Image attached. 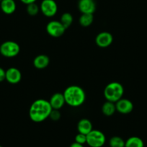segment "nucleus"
Instances as JSON below:
<instances>
[{"instance_id":"nucleus-6","label":"nucleus","mask_w":147,"mask_h":147,"mask_svg":"<svg viewBox=\"0 0 147 147\" xmlns=\"http://www.w3.org/2000/svg\"><path fill=\"white\" fill-rule=\"evenodd\" d=\"M66 29L60 21L52 20L46 25V32L53 37H60L64 34Z\"/></svg>"},{"instance_id":"nucleus-15","label":"nucleus","mask_w":147,"mask_h":147,"mask_svg":"<svg viewBox=\"0 0 147 147\" xmlns=\"http://www.w3.org/2000/svg\"><path fill=\"white\" fill-rule=\"evenodd\" d=\"M0 7L4 14H12L15 11L17 5L14 0H2L0 2Z\"/></svg>"},{"instance_id":"nucleus-4","label":"nucleus","mask_w":147,"mask_h":147,"mask_svg":"<svg viewBox=\"0 0 147 147\" xmlns=\"http://www.w3.org/2000/svg\"><path fill=\"white\" fill-rule=\"evenodd\" d=\"M20 51V47L14 41H9L4 42L2 44L0 45V53L2 56L8 58L14 57L19 54Z\"/></svg>"},{"instance_id":"nucleus-13","label":"nucleus","mask_w":147,"mask_h":147,"mask_svg":"<svg viewBox=\"0 0 147 147\" xmlns=\"http://www.w3.org/2000/svg\"><path fill=\"white\" fill-rule=\"evenodd\" d=\"M50 63V59L46 55H38L33 60V65L35 68L42 70L48 67Z\"/></svg>"},{"instance_id":"nucleus-21","label":"nucleus","mask_w":147,"mask_h":147,"mask_svg":"<svg viewBox=\"0 0 147 147\" xmlns=\"http://www.w3.org/2000/svg\"><path fill=\"white\" fill-rule=\"evenodd\" d=\"M39 10H40V7H38V5L35 2L27 4V8H26L27 14L30 16H33V17L38 14Z\"/></svg>"},{"instance_id":"nucleus-7","label":"nucleus","mask_w":147,"mask_h":147,"mask_svg":"<svg viewBox=\"0 0 147 147\" xmlns=\"http://www.w3.org/2000/svg\"><path fill=\"white\" fill-rule=\"evenodd\" d=\"M40 10L46 17H52L57 13L58 5L55 0H43L40 3Z\"/></svg>"},{"instance_id":"nucleus-18","label":"nucleus","mask_w":147,"mask_h":147,"mask_svg":"<svg viewBox=\"0 0 147 147\" xmlns=\"http://www.w3.org/2000/svg\"><path fill=\"white\" fill-rule=\"evenodd\" d=\"M94 21L93 14H82L79 19V22L81 26L84 27H86L90 26Z\"/></svg>"},{"instance_id":"nucleus-26","label":"nucleus","mask_w":147,"mask_h":147,"mask_svg":"<svg viewBox=\"0 0 147 147\" xmlns=\"http://www.w3.org/2000/svg\"><path fill=\"white\" fill-rule=\"evenodd\" d=\"M69 147H84V146L83 144H80L76 143V142H74V143H72L70 145Z\"/></svg>"},{"instance_id":"nucleus-19","label":"nucleus","mask_w":147,"mask_h":147,"mask_svg":"<svg viewBox=\"0 0 147 147\" xmlns=\"http://www.w3.org/2000/svg\"><path fill=\"white\" fill-rule=\"evenodd\" d=\"M60 22L66 29L69 28L73 22V16L69 12L63 13L60 18Z\"/></svg>"},{"instance_id":"nucleus-9","label":"nucleus","mask_w":147,"mask_h":147,"mask_svg":"<svg viewBox=\"0 0 147 147\" xmlns=\"http://www.w3.org/2000/svg\"><path fill=\"white\" fill-rule=\"evenodd\" d=\"M115 103L116 111L121 114H128L133 110V104L128 99L120 98Z\"/></svg>"},{"instance_id":"nucleus-20","label":"nucleus","mask_w":147,"mask_h":147,"mask_svg":"<svg viewBox=\"0 0 147 147\" xmlns=\"http://www.w3.org/2000/svg\"><path fill=\"white\" fill-rule=\"evenodd\" d=\"M125 142L120 136H112L109 141L110 147H125Z\"/></svg>"},{"instance_id":"nucleus-8","label":"nucleus","mask_w":147,"mask_h":147,"mask_svg":"<svg viewBox=\"0 0 147 147\" xmlns=\"http://www.w3.org/2000/svg\"><path fill=\"white\" fill-rule=\"evenodd\" d=\"M113 42V37L112 34L108 32H99L95 38V43L97 45L102 48H105L110 45Z\"/></svg>"},{"instance_id":"nucleus-27","label":"nucleus","mask_w":147,"mask_h":147,"mask_svg":"<svg viewBox=\"0 0 147 147\" xmlns=\"http://www.w3.org/2000/svg\"><path fill=\"white\" fill-rule=\"evenodd\" d=\"M1 1H2V0H0V2H1Z\"/></svg>"},{"instance_id":"nucleus-28","label":"nucleus","mask_w":147,"mask_h":147,"mask_svg":"<svg viewBox=\"0 0 147 147\" xmlns=\"http://www.w3.org/2000/svg\"><path fill=\"white\" fill-rule=\"evenodd\" d=\"M0 147H3V146H0Z\"/></svg>"},{"instance_id":"nucleus-2","label":"nucleus","mask_w":147,"mask_h":147,"mask_svg":"<svg viewBox=\"0 0 147 147\" xmlns=\"http://www.w3.org/2000/svg\"><path fill=\"white\" fill-rule=\"evenodd\" d=\"M63 94L66 103L71 107L81 106L86 100V93L84 89L75 85L66 88Z\"/></svg>"},{"instance_id":"nucleus-11","label":"nucleus","mask_w":147,"mask_h":147,"mask_svg":"<svg viewBox=\"0 0 147 147\" xmlns=\"http://www.w3.org/2000/svg\"><path fill=\"white\" fill-rule=\"evenodd\" d=\"M78 8L82 14H93L96 10L95 0H79Z\"/></svg>"},{"instance_id":"nucleus-1","label":"nucleus","mask_w":147,"mask_h":147,"mask_svg":"<svg viewBox=\"0 0 147 147\" xmlns=\"http://www.w3.org/2000/svg\"><path fill=\"white\" fill-rule=\"evenodd\" d=\"M49 100L37 99L35 100L29 109V116L31 121L35 123H40L49 118L52 111Z\"/></svg>"},{"instance_id":"nucleus-25","label":"nucleus","mask_w":147,"mask_h":147,"mask_svg":"<svg viewBox=\"0 0 147 147\" xmlns=\"http://www.w3.org/2000/svg\"><path fill=\"white\" fill-rule=\"evenodd\" d=\"M20 1H22V2L23 3V4H31V3H34L37 0H20Z\"/></svg>"},{"instance_id":"nucleus-10","label":"nucleus","mask_w":147,"mask_h":147,"mask_svg":"<svg viewBox=\"0 0 147 147\" xmlns=\"http://www.w3.org/2000/svg\"><path fill=\"white\" fill-rule=\"evenodd\" d=\"M22 79V73L19 69L12 67L6 70L5 80L11 84H17Z\"/></svg>"},{"instance_id":"nucleus-5","label":"nucleus","mask_w":147,"mask_h":147,"mask_svg":"<svg viewBox=\"0 0 147 147\" xmlns=\"http://www.w3.org/2000/svg\"><path fill=\"white\" fill-rule=\"evenodd\" d=\"M106 142V137L101 131L92 129L86 134V144L90 147H102Z\"/></svg>"},{"instance_id":"nucleus-14","label":"nucleus","mask_w":147,"mask_h":147,"mask_svg":"<svg viewBox=\"0 0 147 147\" xmlns=\"http://www.w3.org/2000/svg\"><path fill=\"white\" fill-rule=\"evenodd\" d=\"M93 129L92 123L89 119H82L78 122L77 123V131L79 133L83 134H88Z\"/></svg>"},{"instance_id":"nucleus-22","label":"nucleus","mask_w":147,"mask_h":147,"mask_svg":"<svg viewBox=\"0 0 147 147\" xmlns=\"http://www.w3.org/2000/svg\"><path fill=\"white\" fill-rule=\"evenodd\" d=\"M75 142L83 145L86 144V135L79 133L75 136Z\"/></svg>"},{"instance_id":"nucleus-3","label":"nucleus","mask_w":147,"mask_h":147,"mask_svg":"<svg viewBox=\"0 0 147 147\" xmlns=\"http://www.w3.org/2000/svg\"><path fill=\"white\" fill-rule=\"evenodd\" d=\"M124 88L122 84L118 82H112L105 86L104 89V96L108 101L115 103L122 98Z\"/></svg>"},{"instance_id":"nucleus-12","label":"nucleus","mask_w":147,"mask_h":147,"mask_svg":"<svg viewBox=\"0 0 147 147\" xmlns=\"http://www.w3.org/2000/svg\"><path fill=\"white\" fill-rule=\"evenodd\" d=\"M49 103H50V106H51L53 109L60 110L64 106L65 103H66L63 94L61 93H54L50 97V100H49Z\"/></svg>"},{"instance_id":"nucleus-24","label":"nucleus","mask_w":147,"mask_h":147,"mask_svg":"<svg viewBox=\"0 0 147 147\" xmlns=\"http://www.w3.org/2000/svg\"><path fill=\"white\" fill-rule=\"evenodd\" d=\"M6 78V70H4L2 67H0V82H2L5 80Z\"/></svg>"},{"instance_id":"nucleus-17","label":"nucleus","mask_w":147,"mask_h":147,"mask_svg":"<svg viewBox=\"0 0 147 147\" xmlns=\"http://www.w3.org/2000/svg\"><path fill=\"white\" fill-rule=\"evenodd\" d=\"M125 147H144V141L138 136H131L125 141Z\"/></svg>"},{"instance_id":"nucleus-16","label":"nucleus","mask_w":147,"mask_h":147,"mask_svg":"<svg viewBox=\"0 0 147 147\" xmlns=\"http://www.w3.org/2000/svg\"><path fill=\"white\" fill-rule=\"evenodd\" d=\"M102 111L105 116H111L116 111L115 103L113 102H110L107 100L103 103L102 106Z\"/></svg>"},{"instance_id":"nucleus-23","label":"nucleus","mask_w":147,"mask_h":147,"mask_svg":"<svg viewBox=\"0 0 147 147\" xmlns=\"http://www.w3.org/2000/svg\"><path fill=\"white\" fill-rule=\"evenodd\" d=\"M49 118H50L52 121H59L61 118V113L59 110L52 109L51 112H50V116H49Z\"/></svg>"}]
</instances>
